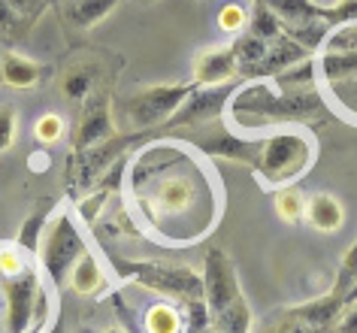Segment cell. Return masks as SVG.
<instances>
[{"mask_svg": "<svg viewBox=\"0 0 357 333\" xmlns=\"http://www.w3.org/2000/svg\"><path fill=\"white\" fill-rule=\"evenodd\" d=\"M345 312V300L336 291H327L309 303L284 306L264 324L261 333H333Z\"/></svg>", "mask_w": 357, "mask_h": 333, "instance_id": "obj_7", "label": "cell"}, {"mask_svg": "<svg viewBox=\"0 0 357 333\" xmlns=\"http://www.w3.org/2000/svg\"><path fill=\"white\" fill-rule=\"evenodd\" d=\"M218 24H221V31H227V34H243L248 28V15L239 3H227L225 10L218 13Z\"/></svg>", "mask_w": 357, "mask_h": 333, "instance_id": "obj_27", "label": "cell"}, {"mask_svg": "<svg viewBox=\"0 0 357 333\" xmlns=\"http://www.w3.org/2000/svg\"><path fill=\"white\" fill-rule=\"evenodd\" d=\"M15 131H19V121H15V110H13V106H0V155L13 149Z\"/></svg>", "mask_w": 357, "mask_h": 333, "instance_id": "obj_29", "label": "cell"}, {"mask_svg": "<svg viewBox=\"0 0 357 333\" xmlns=\"http://www.w3.org/2000/svg\"><path fill=\"white\" fill-rule=\"evenodd\" d=\"M3 303H6V333H31L43 321L46 294L33 267H24L13 276H3Z\"/></svg>", "mask_w": 357, "mask_h": 333, "instance_id": "obj_8", "label": "cell"}, {"mask_svg": "<svg viewBox=\"0 0 357 333\" xmlns=\"http://www.w3.org/2000/svg\"><path fill=\"white\" fill-rule=\"evenodd\" d=\"M203 303L212 333H252V306L239 285L236 264L225 249H209L203 260Z\"/></svg>", "mask_w": 357, "mask_h": 333, "instance_id": "obj_3", "label": "cell"}, {"mask_svg": "<svg viewBox=\"0 0 357 333\" xmlns=\"http://www.w3.org/2000/svg\"><path fill=\"white\" fill-rule=\"evenodd\" d=\"M248 34L264 37V40H273V37H279V34H284L282 22L275 19V13L264 3V0L261 3H255V13H252V19H248Z\"/></svg>", "mask_w": 357, "mask_h": 333, "instance_id": "obj_24", "label": "cell"}, {"mask_svg": "<svg viewBox=\"0 0 357 333\" xmlns=\"http://www.w3.org/2000/svg\"><path fill=\"white\" fill-rule=\"evenodd\" d=\"M115 273L128 282H137L176 303L203 300V273L188 264H167V260H115Z\"/></svg>", "mask_w": 357, "mask_h": 333, "instance_id": "obj_4", "label": "cell"}, {"mask_svg": "<svg viewBox=\"0 0 357 333\" xmlns=\"http://www.w3.org/2000/svg\"><path fill=\"white\" fill-rule=\"evenodd\" d=\"M318 161V142L303 124H282L261 133L257 140V155L252 164L255 179L266 191L294 185L315 167Z\"/></svg>", "mask_w": 357, "mask_h": 333, "instance_id": "obj_2", "label": "cell"}, {"mask_svg": "<svg viewBox=\"0 0 357 333\" xmlns=\"http://www.w3.org/2000/svg\"><path fill=\"white\" fill-rule=\"evenodd\" d=\"M3 52H6V49H3V43H0V58H3Z\"/></svg>", "mask_w": 357, "mask_h": 333, "instance_id": "obj_34", "label": "cell"}, {"mask_svg": "<svg viewBox=\"0 0 357 333\" xmlns=\"http://www.w3.org/2000/svg\"><path fill=\"white\" fill-rule=\"evenodd\" d=\"M49 212H52V200H40L37 209H33L28 219H24L22 230H19V249L31 251V255H37V251H40V239H43V230H46V224H49Z\"/></svg>", "mask_w": 357, "mask_h": 333, "instance_id": "obj_21", "label": "cell"}, {"mask_svg": "<svg viewBox=\"0 0 357 333\" xmlns=\"http://www.w3.org/2000/svg\"><path fill=\"white\" fill-rule=\"evenodd\" d=\"M321 94L315 88H275L273 79H245L243 85L234 88L227 101V121L230 128L248 137L282 128V124H303L309 115L321 112Z\"/></svg>", "mask_w": 357, "mask_h": 333, "instance_id": "obj_1", "label": "cell"}, {"mask_svg": "<svg viewBox=\"0 0 357 333\" xmlns=\"http://www.w3.org/2000/svg\"><path fill=\"white\" fill-rule=\"evenodd\" d=\"M194 82H176V85H149L142 91L130 94L121 103V112L128 119V128L133 133H151L164 131V124L178 112V106L188 101L194 91Z\"/></svg>", "mask_w": 357, "mask_h": 333, "instance_id": "obj_5", "label": "cell"}, {"mask_svg": "<svg viewBox=\"0 0 357 333\" xmlns=\"http://www.w3.org/2000/svg\"><path fill=\"white\" fill-rule=\"evenodd\" d=\"M354 288H357V239H354V246L342 255V260H339V273H336V282H333L330 291H336L345 300V306H348Z\"/></svg>", "mask_w": 357, "mask_h": 333, "instance_id": "obj_23", "label": "cell"}, {"mask_svg": "<svg viewBox=\"0 0 357 333\" xmlns=\"http://www.w3.org/2000/svg\"><path fill=\"white\" fill-rule=\"evenodd\" d=\"M137 137L142 133H119V137L106 140V142H97L91 149H79L70 155L67 161V176H64V185L70 194H88L91 188L100 182V176L109 170L115 161H121L124 149L130 146Z\"/></svg>", "mask_w": 357, "mask_h": 333, "instance_id": "obj_9", "label": "cell"}, {"mask_svg": "<svg viewBox=\"0 0 357 333\" xmlns=\"http://www.w3.org/2000/svg\"><path fill=\"white\" fill-rule=\"evenodd\" d=\"M97 79H100V64H94V61H76L61 76V91L70 101H85L97 88Z\"/></svg>", "mask_w": 357, "mask_h": 333, "instance_id": "obj_16", "label": "cell"}, {"mask_svg": "<svg viewBox=\"0 0 357 333\" xmlns=\"http://www.w3.org/2000/svg\"><path fill=\"white\" fill-rule=\"evenodd\" d=\"M333 333H357V300L345 306V312H342V318H339Z\"/></svg>", "mask_w": 357, "mask_h": 333, "instance_id": "obj_30", "label": "cell"}, {"mask_svg": "<svg viewBox=\"0 0 357 333\" xmlns=\"http://www.w3.org/2000/svg\"><path fill=\"white\" fill-rule=\"evenodd\" d=\"M182 309H185V333H212L209 312H206V303H203V300L185 303Z\"/></svg>", "mask_w": 357, "mask_h": 333, "instance_id": "obj_26", "label": "cell"}, {"mask_svg": "<svg viewBox=\"0 0 357 333\" xmlns=\"http://www.w3.org/2000/svg\"><path fill=\"white\" fill-rule=\"evenodd\" d=\"M33 133H37L40 142H58L61 137H64V119L55 112L43 115V119L37 121V128H33Z\"/></svg>", "mask_w": 357, "mask_h": 333, "instance_id": "obj_28", "label": "cell"}, {"mask_svg": "<svg viewBox=\"0 0 357 333\" xmlns=\"http://www.w3.org/2000/svg\"><path fill=\"white\" fill-rule=\"evenodd\" d=\"M318 79L324 85H336L357 76V49L354 52H321L315 58Z\"/></svg>", "mask_w": 357, "mask_h": 333, "instance_id": "obj_17", "label": "cell"}, {"mask_svg": "<svg viewBox=\"0 0 357 333\" xmlns=\"http://www.w3.org/2000/svg\"><path fill=\"white\" fill-rule=\"evenodd\" d=\"M103 333H128V330H121V327H106Z\"/></svg>", "mask_w": 357, "mask_h": 333, "instance_id": "obj_32", "label": "cell"}, {"mask_svg": "<svg viewBox=\"0 0 357 333\" xmlns=\"http://www.w3.org/2000/svg\"><path fill=\"white\" fill-rule=\"evenodd\" d=\"M303 219L318 233H336V230H342V224H345V206L336 194L318 191V194L306 197V212H303Z\"/></svg>", "mask_w": 357, "mask_h": 333, "instance_id": "obj_14", "label": "cell"}, {"mask_svg": "<svg viewBox=\"0 0 357 333\" xmlns=\"http://www.w3.org/2000/svg\"><path fill=\"white\" fill-rule=\"evenodd\" d=\"M273 203H275V212H279L282 221H288V224L303 221V212H306V197H303L300 188H294V185L279 188Z\"/></svg>", "mask_w": 357, "mask_h": 333, "instance_id": "obj_22", "label": "cell"}, {"mask_svg": "<svg viewBox=\"0 0 357 333\" xmlns=\"http://www.w3.org/2000/svg\"><path fill=\"white\" fill-rule=\"evenodd\" d=\"M112 137H119L115 119H112V97L106 88H94L82 101V115H79V124L73 133V151L91 149L97 142H106Z\"/></svg>", "mask_w": 357, "mask_h": 333, "instance_id": "obj_11", "label": "cell"}, {"mask_svg": "<svg viewBox=\"0 0 357 333\" xmlns=\"http://www.w3.org/2000/svg\"><path fill=\"white\" fill-rule=\"evenodd\" d=\"M142 330L146 333H185V312H178L169 303H158L146 312Z\"/></svg>", "mask_w": 357, "mask_h": 333, "instance_id": "obj_20", "label": "cell"}, {"mask_svg": "<svg viewBox=\"0 0 357 333\" xmlns=\"http://www.w3.org/2000/svg\"><path fill=\"white\" fill-rule=\"evenodd\" d=\"M37 255H40V264L49 273L52 282L64 285L67 273L79 264V258L88 255L82 230H79V224L73 221V215L61 212V215H55V221L46 224Z\"/></svg>", "mask_w": 357, "mask_h": 333, "instance_id": "obj_6", "label": "cell"}, {"mask_svg": "<svg viewBox=\"0 0 357 333\" xmlns=\"http://www.w3.org/2000/svg\"><path fill=\"white\" fill-rule=\"evenodd\" d=\"M357 300V288H354V294H351V300H348V303H354Z\"/></svg>", "mask_w": 357, "mask_h": 333, "instance_id": "obj_33", "label": "cell"}, {"mask_svg": "<svg viewBox=\"0 0 357 333\" xmlns=\"http://www.w3.org/2000/svg\"><path fill=\"white\" fill-rule=\"evenodd\" d=\"M115 6H119V0H67L64 19L73 24V28L85 31V28H94V24H100L106 15L115 10Z\"/></svg>", "mask_w": 357, "mask_h": 333, "instance_id": "obj_18", "label": "cell"}, {"mask_svg": "<svg viewBox=\"0 0 357 333\" xmlns=\"http://www.w3.org/2000/svg\"><path fill=\"white\" fill-rule=\"evenodd\" d=\"M257 140L261 137H248V133L234 131L230 124L221 119L206 121L200 128L185 131V142H191L194 149H200L209 158H225V161H236V164L252 167L255 155H257Z\"/></svg>", "mask_w": 357, "mask_h": 333, "instance_id": "obj_10", "label": "cell"}, {"mask_svg": "<svg viewBox=\"0 0 357 333\" xmlns=\"http://www.w3.org/2000/svg\"><path fill=\"white\" fill-rule=\"evenodd\" d=\"M49 333H64V321H61V318H58L55 324H52V330H49Z\"/></svg>", "mask_w": 357, "mask_h": 333, "instance_id": "obj_31", "label": "cell"}, {"mask_svg": "<svg viewBox=\"0 0 357 333\" xmlns=\"http://www.w3.org/2000/svg\"><path fill=\"white\" fill-rule=\"evenodd\" d=\"M357 49V19L354 22H342L327 34L321 52H354Z\"/></svg>", "mask_w": 357, "mask_h": 333, "instance_id": "obj_25", "label": "cell"}, {"mask_svg": "<svg viewBox=\"0 0 357 333\" xmlns=\"http://www.w3.org/2000/svg\"><path fill=\"white\" fill-rule=\"evenodd\" d=\"M103 285H106L103 282V269L94 260L91 251H88V255L79 258V264L70 269V288H73L76 294H97Z\"/></svg>", "mask_w": 357, "mask_h": 333, "instance_id": "obj_19", "label": "cell"}, {"mask_svg": "<svg viewBox=\"0 0 357 333\" xmlns=\"http://www.w3.org/2000/svg\"><path fill=\"white\" fill-rule=\"evenodd\" d=\"M52 0H0V43L19 46L33 34Z\"/></svg>", "mask_w": 357, "mask_h": 333, "instance_id": "obj_12", "label": "cell"}, {"mask_svg": "<svg viewBox=\"0 0 357 333\" xmlns=\"http://www.w3.org/2000/svg\"><path fill=\"white\" fill-rule=\"evenodd\" d=\"M43 76V67L37 61L24 58L22 52L6 49L3 58H0V79H3L10 88H33Z\"/></svg>", "mask_w": 357, "mask_h": 333, "instance_id": "obj_15", "label": "cell"}, {"mask_svg": "<svg viewBox=\"0 0 357 333\" xmlns=\"http://www.w3.org/2000/svg\"><path fill=\"white\" fill-rule=\"evenodd\" d=\"M239 76L236 55L234 49H209L194 61V85L200 88H218V85H234V79Z\"/></svg>", "mask_w": 357, "mask_h": 333, "instance_id": "obj_13", "label": "cell"}]
</instances>
